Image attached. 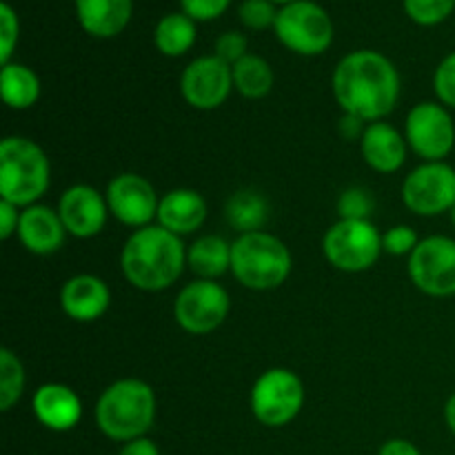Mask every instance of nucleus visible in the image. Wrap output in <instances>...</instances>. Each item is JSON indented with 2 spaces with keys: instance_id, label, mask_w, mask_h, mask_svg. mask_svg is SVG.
I'll use <instances>...</instances> for the list:
<instances>
[{
  "instance_id": "nucleus-28",
  "label": "nucleus",
  "mask_w": 455,
  "mask_h": 455,
  "mask_svg": "<svg viewBox=\"0 0 455 455\" xmlns=\"http://www.w3.org/2000/svg\"><path fill=\"white\" fill-rule=\"evenodd\" d=\"M404 13L420 27H435L455 12V0H403Z\"/></svg>"
},
{
  "instance_id": "nucleus-9",
  "label": "nucleus",
  "mask_w": 455,
  "mask_h": 455,
  "mask_svg": "<svg viewBox=\"0 0 455 455\" xmlns=\"http://www.w3.org/2000/svg\"><path fill=\"white\" fill-rule=\"evenodd\" d=\"M231 311L229 291L216 280H200L185 284L173 302V318L182 331L191 336H207L222 327Z\"/></svg>"
},
{
  "instance_id": "nucleus-22",
  "label": "nucleus",
  "mask_w": 455,
  "mask_h": 455,
  "mask_svg": "<svg viewBox=\"0 0 455 455\" xmlns=\"http://www.w3.org/2000/svg\"><path fill=\"white\" fill-rule=\"evenodd\" d=\"M187 267L200 280H218L231 271V243L222 235H200L187 247Z\"/></svg>"
},
{
  "instance_id": "nucleus-8",
  "label": "nucleus",
  "mask_w": 455,
  "mask_h": 455,
  "mask_svg": "<svg viewBox=\"0 0 455 455\" xmlns=\"http://www.w3.org/2000/svg\"><path fill=\"white\" fill-rule=\"evenodd\" d=\"M329 265L345 274L369 271L382 256V234L371 220H338L323 238Z\"/></svg>"
},
{
  "instance_id": "nucleus-19",
  "label": "nucleus",
  "mask_w": 455,
  "mask_h": 455,
  "mask_svg": "<svg viewBox=\"0 0 455 455\" xmlns=\"http://www.w3.org/2000/svg\"><path fill=\"white\" fill-rule=\"evenodd\" d=\"M360 154L373 172L395 173L407 163V138L385 120L369 123L363 138H360Z\"/></svg>"
},
{
  "instance_id": "nucleus-23",
  "label": "nucleus",
  "mask_w": 455,
  "mask_h": 455,
  "mask_svg": "<svg viewBox=\"0 0 455 455\" xmlns=\"http://www.w3.org/2000/svg\"><path fill=\"white\" fill-rule=\"evenodd\" d=\"M0 93L9 109H31L40 98L38 74L20 62H7L0 69Z\"/></svg>"
},
{
  "instance_id": "nucleus-26",
  "label": "nucleus",
  "mask_w": 455,
  "mask_h": 455,
  "mask_svg": "<svg viewBox=\"0 0 455 455\" xmlns=\"http://www.w3.org/2000/svg\"><path fill=\"white\" fill-rule=\"evenodd\" d=\"M231 71H234V89L249 100H260L274 89V69L265 58L256 53H247L243 60L231 67Z\"/></svg>"
},
{
  "instance_id": "nucleus-29",
  "label": "nucleus",
  "mask_w": 455,
  "mask_h": 455,
  "mask_svg": "<svg viewBox=\"0 0 455 455\" xmlns=\"http://www.w3.org/2000/svg\"><path fill=\"white\" fill-rule=\"evenodd\" d=\"M373 198L363 187H349L338 198V216L340 220H369L373 212Z\"/></svg>"
},
{
  "instance_id": "nucleus-17",
  "label": "nucleus",
  "mask_w": 455,
  "mask_h": 455,
  "mask_svg": "<svg viewBox=\"0 0 455 455\" xmlns=\"http://www.w3.org/2000/svg\"><path fill=\"white\" fill-rule=\"evenodd\" d=\"M16 235L22 247L34 256H52L60 251L69 234L62 225L58 209L38 203L22 209Z\"/></svg>"
},
{
  "instance_id": "nucleus-7",
  "label": "nucleus",
  "mask_w": 455,
  "mask_h": 455,
  "mask_svg": "<svg viewBox=\"0 0 455 455\" xmlns=\"http://www.w3.org/2000/svg\"><path fill=\"white\" fill-rule=\"evenodd\" d=\"M275 38L298 56H320L333 43V20L327 9L314 0H296L283 4L275 18Z\"/></svg>"
},
{
  "instance_id": "nucleus-27",
  "label": "nucleus",
  "mask_w": 455,
  "mask_h": 455,
  "mask_svg": "<svg viewBox=\"0 0 455 455\" xmlns=\"http://www.w3.org/2000/svg\"><path fill=\"white\" fill-rule=\"evenodd\" d=\"M27 373L12 349H0V411H9L22 398Z\"/></svg>"
},
{
  "instance_id": "nucleus-15",
  "label": "nucleus",
  "mask_w": 455,
  "mask_h": 455,
  "mask_svg": "<svg viewBox=\"0 0 455 455\" xmlns=\"http://www.w3.org/2000/svg\"><path fill=\"white\" fill-rule=\"evenodd\" d=\"M58 213L67 234L78 240L96 238L102 234L109 218V204L105 194L89 185H74L62 191L58 200Z\"/></svg>"
},
{
  "instance_id": "nucleus-5",
  "label": "nucleus",
  "mask_w": 455,
  "mask_h": 455,
  "mask_svg": "<svg viewBox=\"0 0 455 455\" xmlns=\"http://www.w3.org/2000/svg\"><path fill=\"white\" fill-rule=\"evenodd\" d=\"M52 182V164L38 142L7 136L0 142V200L25 209L38 204Z\"/></svg>"
},
{
  "instance_id": "nucleus-31",
  "label": "nucleus",
  "mask_w": 455,
  "mask_h": 455,
  "mask_svg": "<svg viewBox=\"0 0 455 455\" xmlns=\"http://www.w3.org/2000/svg\"><path fill=\"white\" fill-rule=\"evenodd\" d=\"M434 92L438 102L455 109V52L447 53L434 71Z\"/></svg>"
},
{
  "instance_id": "nucleus-2",
  "label": "nucleus",
  "mask_w": 455,
  "mask_h": 455,
  "mask_svg": "<svg viewBox=\"0 0 455 455\" xmlns=\"http://www.w3.org/2000/svg\"><path fill=\"white\" fill-rule=\"evenodd\" d=\"M187 267V247L180 235L160 225L136 229L120 251V269L127 283L156 293L173 287Z\"/></svg>"
},
{
  "instance_id": "nucleus-30",
  "label": "nucleus",
  "mask_w": 455,
  "mask_h": 455,
  "mask_svg": "<svg viewBox=\"0 0 455 455\" xmlns=\"http://www.w3.org/2000/svg\"><path fill=\"white\" fill-rule=\"evenodd\" d=\"M240 22H243L247 29L253 31H265L274 29L275 18H278V9L271 0H243L238 9Z\"/></svg>"
},
{
  "instance_id": "nucleus-13",
  "label": "nucleus",
  "mask_w": 455,
  "mask_h": 455,
  "mask_svg": "<svg viewBox=\"0 0 455 455\" xmlns=\"http://www.w3.org/2000/svg\"><path fill=\"white\" fill-rule=\"evenodd\" d=\"M234 89V71L218 56H200L180 74V93L189 107L213 111L227 102Z\"/></svg>"
},
{
  "instance_id": "nucleus-10",
  "label": "nucleus",
  "mask_w": 455,
  "mask_h": 455,
  "mask_svg": "<svg viewBox=\"0 0 455 455\" xmlns=\"http://www.w3.org/2000/svg\"><path fill=\"white\" fill-rule=\"evenodd\" d=\"M404 138L409 149L425 163H440L455 147V123L451 109L438 100L413 105L404 120Z\"/></svg>"
},
{
  "instance_id": "nucleus-34",
  "label": "nucleus",
  "mask_w": 455,
  "mask_h": 455,
  "mask_svg": "<svg viewBox=\"0 0 455 455\" xmlns=\"http://www.w3.org/2000/svg\"><path fill=\"white\" fill-rule=\"evenodd\" d=\"M247 53H249L247 36L240 34V31H225V34L216 40V52H213V56H218L222 62L234 67L235 62L243 60Z\"/></svg>"
},
{
  "instance_id": "nucleus-33",
  "label": "nucleus",
  "mask_w": 455,
  "mask_h": 455,
  "mask_svg": "<svg viewBox=\"0 0 455 455\" xmlns=\"http://www.w3.org/2000/svg\"><path fill=\"white\" fill-rule=\"evenodd\" d=\"M418 243H420V238H418L416 229H411L409 225H395L382 234V251L395 258L411 256Z\"/></svg>"
},
{
  "instance_id": "nucleus-21",
  "label": "nucleus",
  "mask_w": 455,
  "mask_h": 455,
  "mask_svg": "<svg viewBox=\"0 0 455 455\" xmlns=\"http://www.w3.org/2000/svg\"><path fill=\"white\" fill-rule=\"evenodd\" d=\"M133 0H76V18L84 34L93 38H116L127 29Z\"/></svg>"
},
{
  "instance_id": "nucleus-12",
  "label": "nucleus",
  "mask_w": 455,
  "mask_h": 455,
  "mask_svg": "<svg viewBox=\"0 0 455 455\" xmlns=\"http://www.w3.org/2000/svg\"><path fill=\"white\" fill-rule=\"evenodd\" d=\"M407 269L411 283L427 296H455V240L449 235L422 238L409 256Z\"/></svg>"
},
{
  "instance_id": "nucleus-40",
  "label": "nucleus",
  "mask_w": 455,
  "mask_h": 455,
  "mask_svg": "<svg viewBox=\"0 0 455 455\" xmlns=\"http://www.w3.org/2000/svg\"><path fill=\"white\" fill-rule=\"evenodd\" d=\"M444 422H447L449 431L455 435V394L449 395L447 404H444Z\"/></svg>"
},
{
  "instance_id": "nucleus-37",
  "label": "nucleus",
  "mask_w": 455,
  "mask_h": 455,
  "mask_svg": "<svg viewBox=\"0 0 455 455\" xmlns=\"http://www.w3.org/2000/svg\"><path fill=\"white\" fill-rule=\"evenodd\" d=\"M118 455H160V449L154 440H149L145 435V438H136L132 440V443H124Z\"/></svg>"
},
{
  "instance_id": "nucleus-6",
  "label": "nucleus",
  "mask_w": 455,
  "mask_h": 455,
  "mask_svg": "<svg viewBox=\"0 0 455 455\" xmlns=\"http://www.w3.org/2000/svg\"><path fill=\"white\" fill-rule=\"evenodd\" d=\"M249 404H251L253 418L260 425L269 429L287 427L300 416L305 407V382L291 369H267L253 382Z\"/></svg>"
},
{
  "instance_id": "nucleus-4",
  "label": "nucleus",
  "mask_w": 455,
  "mask_h": 455,
  "mask_svg": "<svg viewBox=\"0 0 455 455\" xmlns=\"http://www.w3.org/2000/svg\"><path fill=\"white\" fill-rule=\"evenodd\" d=\"M291 269V251L269 231L240 234L231 243V274L244 289L274 291L287 283Z\"/></svg>"
},
{
  "instance_id": "nucleus-1",
  "label": "nucleus",
  "mask_w": 455,
  "mask_h": 455,
  "mask_svg": "<svg viewBox=\"0 0 455 455\" xmlns=\"http://www.w3.org/2000/svg\"><path fill=\"white\" fill-rule=\"evenodd\" d=\"M400 80L394 62L373 49H358L342 58L331 76V92L345 114L363 123H380L400 100Z\"/></svg>"
},
{
  "instance_id": "nucleus-18",
  "label": "nucleus",
  "mask_w": 455,
  "mask_h": 455,
  "mask_svg": "<svg viewBox=\"0 0 455 455\" xmlns=\"http://www.w3.org/2000/svg\"><path fill=\"white\" fill-rule=\"evenodd\" d=\"M111 305V289L98 275L78 274L60 289V307L76 323H96Z\"/></svg>"
},
{
  "instance_id": "nucleus-3",
  "label": "nucleus",
  "mask_w": 455,
  "mask_h": 455,
  "mask_svg": "<svg viewBox=\"0 0 455 455\" xmlns=\"http://www.w3.org/2000/svg\"><path fill=\"white\" fill-rule=\"evenodd\" d=\"M96 425L116 443L145 438L156 420V394L145 380L123 378L107 387L96 403Z\"/></svg>"
},
{
  "instance_id": "nucleus-11",
  "label": "nucleus",
  "mask_w": 455,
  "mask_h": 455,
  "mask_svg": "<svg viewBox=\"0 0 455 455\" xmlns=\"http://www.w3.org/2000/svg\"><path fill=\"white\" fill-rule=\"evenodd\" d=\"M403 203L411 213L435 218L455 207V169L444 160L422 163L403 182Z\"/></svg>"
},
{
  "instance_id": "nucleus-24",
  "label": "nucleus",
  "mask_w": 455,
  "mask_h": 455,
  "mask_svg": "<svg viewBox=\"0 0 455 455\" xmlns=\"http://www.w3.org/2000/svg\"><path fill=\"white\" fill-rule=\"evenodd\" d=\"M198 27L185 12L167 13L158 20L154 29V44L163 56L180 58L194 47Z\"/></svg>"
},
{
  "instance_id": "nucleus-35",
  "label": "nucleus",
  "mask_w": 455,
  "mask_h": 455,
  "mask_svg": "<svg viewBox=\"0 0 455 455\" xmlns=\"http://www.w3.org/2000/svg\"><path fill=\"white\" fill-rule=\"evenodd\" d=\"M180 7L191 20L207 22L220 18L231 7V0H180Z\"/></svg>"
},
{
  "instance_id": "nucleus-36",
  "label": "nucleus",
  "mask_w": 455,
  "mask_h": 455,
  "mask_svg": "<svg viewBox=\"0 0 455 455\" xmlns=\"http://www.w3.org/2000/svg\"><path fill=\"white\" fill-rule=\"evenodd\" d=\"M20 207L0 200V238L9 240L12 235L18 234V225H20Z\"/></svg>"
},
{
  "instance_id": "nucleus-39",
  "label": "nucleus",
  "mask_w": 455,
  "mask_h": 455,
  "mask_svg": "<svg viewBox=\"0 0 455 455\" xmlns=\"http://www.w3.org/2000/svg\"><path fill=\"white\" fill-rule=\"evenodd\" d=\"M364 129H367V123H363L360 118H355V116H349V114L342 116L340 133L347 138V140H355V138L360 140L364 133Z\"/></svg>"
},
{
  "instance_id": "nucleus-42",
  "label": "nucleus",
  "mask_w": 455,
  "mask_h": 455,
  "mask_svg": "<svg viewBox=\"0 0 455 455\" xmlns=\"http://www.w3.org/2000/svg\"><path fill=\"white\" fill-rule=\"evenodd\" d=\"M449 216H451V225L455 227V207L451 209V212H449Z\"/></svg>"
},
{
  "instance_id": "nucleus-25",
  "label": "nucleus",
  "mask_w": 455,
  "mask_h": 455,
  "mask_svg": "<svg viewBox=\"0 0 455 455\" xmlns=\"http://www.w3.org/2000/svg\"><path fill=\"white\" fill-rule=\"evenodd\" d=\"M225 218L238 234L262 231L267 218H269V204L258 191L240 189L227 200Z\"/></svg>"
},
{
  "instance_id": "nucleus-20",
  "label": "nucleus",
  "mask_w": 455,
  "mask_h": 455,
  "mask_svg": "<svg viewBox=\"0 0 455 455\" xmlns=\"http://www.w3.org/2000/svg\"><path fill=\"white\" fill-rule=\"evenodd\" d=\"M158 225L176 235H189L207 220V200L196 189H172L160 198Z\"/></svg>"
},
{
  "instance_id": "nucleus-41",
  "label": "nucleus",
  "mask_w": 455,
  "mask_h": 455,
  "mask_svg": "<svg viewBox=\"0 0 455 455\" xmlns=\"http://www.w3.org/2000/svg\"><path fill=\"white\" fill-rule=\"evenodd\" d=\"M271 3H274V4H280V7H283V4H289V3H296V0H271Z\"/></svg>"
},
{
  "instance_id": "nucleus-14",
  "label": "nucleus",
  "mask_w": 455,
  "mask_h": 455,
  "mask_svg": "<svg viewBox=\"0 0 455 455\" xmlns=\"http://www.w3.org/2000/svg\"><path fill=\"white\" fill-rule=\"evenodd\" d=\"M109 213L123 225L142 229L158 218L160 198L154 185L140 173H118L109 180L105 191Z\"/></svg>"
},
{
  "instance_id": "nucleus-32",
  "label": "nucleus",
  "mask_w": 455,
  "mask_h": 455,
  "mask_svg": "<svg viewBox=\"0 0 455 455\" xmlns=\"http://www.w3.org/2000/svg\"><path fill=\"white\" fill-rule=\"evenodd\" d=\"M18 34H20V22L18 13L9 3H0V62L7 65L12 62L13 49L18 44Z\"/></svg>"
},
{
  "instance_id": "nucleus-38",
  "label": "nucleus",
  "mask_w": 455,
  "mask_h": 455,
  "mask_svg": "<svg viewBox=\"0 0 455 455\" xmlns=\"http://www.w3.org/2000/svg\"><path fill=\"white\" fill-rule=\"evenodd\" d=\"M378 455H422V453L420 449H418L413 443H409V440L394 438V440H387V443L382 444Z\"/></svg>"
},
{
  "instance_id": "nucleus-16",
  "label": "nucleus",
  "mask_w": 455,
  "mask_h": 455,
  "mask_svg": "<svg viewBox=\"0 0 455 455\" xmlns=\"http://www.w3.org/2000/svg\"><path fill=\"white\" fill-rule=\"evenodd\" d=\"M34 416L44 429L65 434L78 427L83 418V403L80 395L62 382H44L36 389L34 400H31Z\"/></svg>"
}]
</instances>
